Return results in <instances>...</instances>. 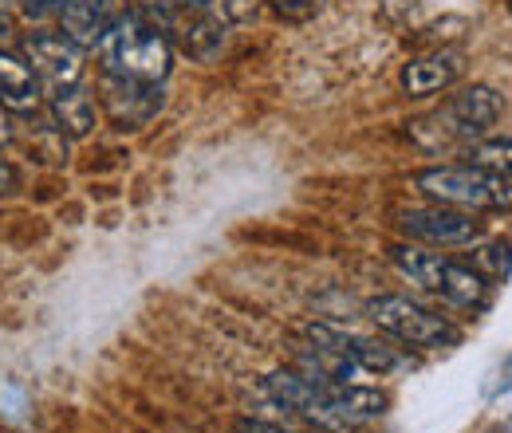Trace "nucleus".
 I'll return each instance as SVG.
<instances>
[{"mask_svg": "<svg viewBox=\"0 0 512 433\" xmlns=\"http://www.w3.org/2000/svg\"><path fill=\"white\" fill-rule=\"evenodd\" d=\"M367 319L406 347H418V351H434V347H449L457 339L453 323L446 315L430 311L426 304L410 300V296H375L367 300Z\"/></svg>", "mask_w": 512, "mask_h": 433, "instance_id": "nucleus-4", "label": "nucleus"}, {"mask_svg": "<svg viewBox=\"0 0 512 433\" xmlns=\"http://www.w3.org/2000/svg\"><path fill=\"white\" fill-rule=\"evenodd\" d=\"M237 433H308V430H292V426H276V422H260V418H241Z\"/></svg>", "mask_w": 512, "mask_h": 433, "instance_id": "nucleus-17", "label": "nucleus"}, {"mask_svg": "<svg viewBox=\"0 0 512 433\" xmlns=\"http://www.w3.org/2000/svg\"><path fill=\"white\" fill-rule=\"evenodd\" d=\"M268 4H272V12L284 16V20H308V16L320 8V0H268Z\"/></svg>", "mask_w": 512, "mask_h": 433, "instance_id": "nucleus-16", "label": "nucleus"}, {"mask_svg": "<svg viewBox=\"0 0 512 433\" xmlns=\"http://www.w3.org/2000/svg\"><path fill=\"white\" fill-rule=\"evenodd\" d=\"M48 119H52V130L60 138H87L99 126V107L75 83V87H60V91L48 95Z\"/></svg>", "mask_w": 512, "mask_h": 433, "instance_id": "nucleus-12", "label": "nucleus"}, {"mask_svg": "<svg viewBox=\"0 0 512 433\" xmlns=\"http://www.w3.org/2000/svg\"><path fill=\"white\" fill-rule=\"evenodd\" d=\"M178 44L197 63L217 60L221 48H225V24L217 16H209V8L205 12H190V20L178 24Z\"/></svg>", "mask_w": 512, "mask_h": 433, "instance_id": "nucleus-14", "label": "nucleus"}, {"mask_svg": "<svg viewBox=\"0 0 512 433\" xmlns=\"http://www.w3.org/2000/svg\"><path fill=\"white\" fill-rule=\"evenodd\" d=\"M461 75H465V56L453 52V48H438V52L414 56V60L402 67L398 83H402V91H406L410 99H430V95L449 91Z\"/></svg>", "mask_w": 512, "mask_h": 433, "instance_id": "nucleus-10", "label": "nucleus"}, {"mask_svg": "<svg viewBox=\"0 0 512 433\" xmlns=\"http://www.w3.org/2000/svg\"><path fill=\"white\" fill-rule=\"evenodd\" d=\"M308 343L320 347V351H331L339 359H347L351 367H359L363 374H386L398 367V355L394 347H386L383 339L375 335H363L355 327H343V323H331V319H320V323H308L304 327Z\"/></svg>", "mask_w": 512, "mask_h": 433, "instance_id": "nucleus-5", "label": "nucleus"}, {"mask_svg": "<svg viewBox=\"0 0 512 433\" xmlns=\"http://www.w3.org/2000/svg\"><path fill=\"white\" fill-rule=\"evenodd\" d=\"M16 186H20V178H16L12 162H4V158H0V197H8V193H12Z\"/></svg>", "mask_w": 512, "mask_h": 433, "instance_id": "nucleus-19", "label": "nucleus"}, {"mask_svg": "<svg viewBox=\"0 0 512 433\" xmlns=\"http://www.w3.org/2000/svg\"><path fill=\"white\" fill-rule=\"evenodd\" d=\"M473 166L501 174L512 182V138H477L473 146Z\"/></svg>", "mask_w": 512, "mask_h": 433, "instance_id": "nucleus-15", "label": "nucleus"}, {"mask_svg": "<svg viewBox=\"0 0 512 433\" xmlns=\"http://www.w3.org/2000/svg\"><path fill=\"white\" fill-rule=\"evenodd\" d=\"M162 4H170V8H186V12H205L213 0H162Z\"/></svg>", "mask_w": 512, "mask_h": 433, "instance_id": "nucleus-20", "label": "nucleus"}, {"mask_svg": "<svg viewBox=\"0 0 512 433\" xmlns=\"http://www.w3.org/2000/svg\"><path fill=\"white\" fill-rule=\"evenodd\" d=\"M505 386H512V363H509V371H505Z\"/></svg>", "mask_w": 512, "mask_h": 433, "instance_id": "nucleus-22", "label": "nucleus"}, {"mask_svg": "<svg viewBox=\"0 0 512 433\" xmlns=\"http://www.w3.org/2000/svg\"><path fill=\"white\" fill-rule=\"evenodd\" d=\"M414 189L426 193L434 205L465 209V213H485V209H509L512 182L501 174H489L481 166H430L414 174Z\"/></svg>", "mask_w": 512, "mask_h": 433, "instance_id": "nucleus-3", "label": "nucleus"}, {"mask_svg": "<svg viewBox=\"0 0 512 433\" xmlns=\"http://www.w3.org/2000/svg\"><path fill=\"white\" fill-rule=\"evenodd\" d=\"M8 138H12V126L4 119V107H0V146H8Z\"/></svg>", "mask_w": 512, "mask_h": 433, "instance_id": "nucleus-21", "label": "nucleus"}, {"mask_svg": "<svg viewBox=\"0 0 512 433\" xmlns=\"http://www.w3.org/2000/svg\"><path fill=\"white\" fill-rule=\"evenodd\" d=\"M24 63L36 71L40 83H48L52 91L75 87L83 79V48L75 40H67L64 32H32L20 44Z\"/></svg>", "mask_w": 512, "mask_h": 433, "instance_id": "nucleus-8", "label": "nucleus"}, {"mask_svg": "<svg viewBox=\"0 0 512 433\" xmlns=\"http://www.w3.org/2000/svg\"><path fill=\"white\" fill-rule=\"evenodd\" d=\"M390 264L410 284H418L422 292L442 296L453 308H481L485 296H489V284L477 268L457 264L442 252H426L422 245H394L390 248Z\"/></svg>", "mask_w": 512, "mask_h": 433, "instance_id": "nucleus-2", "label": "nucleus"}, {"mask_svg": "<svg viewBox=\"0 0 512 433\" xmlns=\"http://www.w3.org/2000/svg\"><path fill=\"white\" fill-rule=\"evenodd\" d=\"M99 99L107 119L119 130H138L146 126L166 103V95L158 91V83H142V79H123V75H107L99 79Z\"/></svg>", "mask_w": 512, "mask_h": 433, "instance_id": "nucleus-9", "label": "nucleus"}, {"mask_svg": "<svg viewBox=\"0 0 512 433\" xmlns=\"http://www.w3.org/2000/svg\"><path fill=\"white\" fill-rule=\"evenodd\" d=\"M44 87L36 79V71L24 63V56L0 52V107L12 115H32L40 111Z\"/></svg>", "mask_w": 512, "mask_h": 433, "instance_id": "nucleus-13", "label": "nucleus"}, {"mask_svg": "<svg viewBox=\"0 0 512 433\" xmlns=\"http://www.w3.org/2000/svg\"><path fill=\"white\" fill-rule=\"evenodd\" d=\"M398 229H402V237L414 241V245L461 248V245L481 241V221H473V213L449 209V205L402 209V213H398Z\"/></svg>", "mask_w": 512, "mask_h": 433, "instance_id": "nucleus-6", "label": "nucleus"}, {"mask_svg": "<svg viewBox=\"0 0 512 433\" xmlns=\"http://www.w3.org/2000/svg\"><path fill=\"white\" fill-rule=\"evenodd\" d=\"M99 63L107 75H123V79H142V83H162L174 67V48L166 40V32L146 20L142 12L115 16L111 28L103 32V40L95 44Z\"/></svg>", "mask_w": 512, "mask_h": 433, "instance_id": "nucleus-1", "label": "nucleus"}, {"mask_svg": "<svg viewBox=\"0 0 512 433\" xmlns=\"http://www.w3.org/2000/svg\"><path fill=\"white\" fill-rule=\"evenodd\" d=\"M501 115H505V99L489 83H473V87L457 91L446 103V111L434 115L430 123H438L442 142H453V138H485L501 123Z\"/></svg>", "mask_w": 512, "mask_h": 433, "instance_id": "nucleus-7", "label": "nucleus"}, {"mask_svg": "<svg viewBox=\"0 0 512 433\" xmlns=\"http://www.w3.org/2000/svg\"><path fill=\"white\" fill-rule=\"evenodd\" d=\"M56 20L67 40H75L79 48H95L115 20V0H60Z\"/></svg>", "mask_w": 512, "mask_h": 433, "instance_id": "nucleus-11", "label": "nucleus"}, {"mask_svg": "<svg viewBox=\"0 0 512 433\" xmlns=\"http://www.w3.org/2000/svg\"><path fill=\"white\" fill-rule=\"evenodd\" d=\"M56 8H60V0H24V12H28V16H36V20L56 16Z\"/></svg>", "mask_w": 512, "mask_h": 433, "instance_id": "nucleus-18", "label": "nucleus"}]
</instances>
